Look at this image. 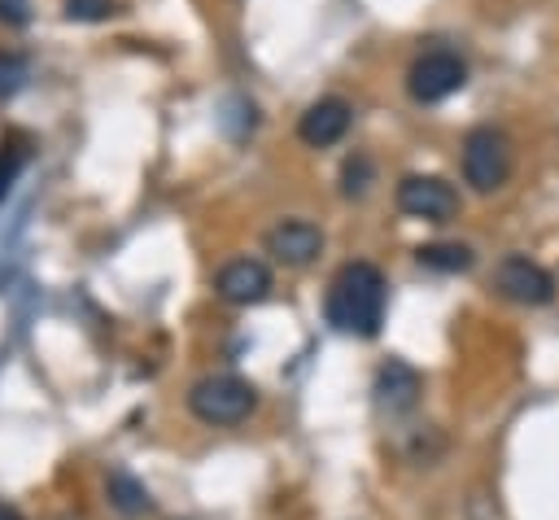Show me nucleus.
<instances>
[{"label": "nucleus", "mask_w": 559, "mask_h": 520, "mask_svg": "<svg viewBox=\"0 0 559 520\" xmlns=\"http://www.w3.org/2000/svg\"><path fill=\"white\" fill-rule=\"evenodd\" d=\"M384 306H389V284L376 262H345L323 297L328 323L349 336H376L384 323Z\"/></svg>", "instance_id": "1"}, {"label": "nucleus", "mask_w": 559, "mask_h": 520, "mask_svg": "<svg viewBox=\"0 0 559 520\" xmlns=\"http://www.w3.org/2000/svg\"><path fill=\"white\" fill-rule=\"evenodd\" d=\"M188 406H192V415H197L201 424L227 428V424H240V419L258 406V389H253L249 380L231 376V371H218V376H205V380L192 385Z\"/></svg>", "instance_id": "2"}, {"label": "nucleus", "mask_w": 559, "mask_h": 520, "mask_svg": "<svg viewBox=\"0 0 559 520\" xmlns=\"http://www.w3.org/2000/svg\"><path fill=\"white\" fill-rule=\"evenodd\" d=\"M511 175V140L498 127H472L463 135V179L476 192H498Z\"/></svg>", "instance_id": "3"}, {"label": "nucleus", "mask_w": 559, "mask_h": 520, "mask_svg": "<svg viewBox=\"0 0 559 520\" xmlns=\"http://www.w3.org/2000/svg\"><path fill=\"white\" fill-rule=\"evenodd\" d=\"M463 83H467V66H463V57L450 52V48H432V52L415 57V66L406 70V92H411L419 105H437V101L454 96Z\"/></svg>", "instance_id": "4"}, {"label": "nucleus", "mask_w": 559, "mask_h": 520, "mask_svg": "<svg viewBox=\"0 0 559 520\" xmlns=\"http://www.w3.org/2000/svg\"><path fill=\"white\" fill-rule=\"evenodd\" d=\"M493 288L515 306H546L555 297V275L524 253H507L493 267Z\"/></svg>", "instance_id": "5"}, {"label": "nucleus", "mask_w": 559, "mask_h": 520, "mask_svg": "<svg viewBox=\"0 0 559 520\" xmlns=\"http://www.w3.org/2000/svg\"><path fill=\"white\" fill-rule=\"evenodd\" d=\"M397 210L424 223H445L459 214V192L441 175H406L397 184Z\"/></svg>", "instance_id": "6"}, {"label": "nucleus", "mask_w": 559, "mask_h": 520, "mask_svg": "<svg viewBox=\"0 0 559 520\" xmlns=\"http://www.w3.org/2000/svg\"><path fill=\"white\" fill-rule=\"evenodd\" d=\"M349 122H354L349 101L323 96V101L306 105V114L297 118V135H301V144H310V149H328V144H336V140L349 131Z\"/></svg>", "instance_id": "7"}, {"label": "nucleus", "mask_w": 559, "mask_h": 520, "mask_svg": "<svg viewBox=\"0 0 559 520\" xmlns=\"http://www.w3.org/2000/svg\"><path fill=\"white\" fill-rule=\"evenodd\" d=\"M319 249H323V232L306 218H284L266 232V253L284 267H306L319 258Z\"/></svg>", "instance_id": "8"}, {"label": "nucleus", "mask_w": 559, "mask_h": 520, "mask_svg": "<svg viewBox=\"0 0 559 520\" xmlns=\"http://www.w3.org/2000/svg\"><path fill=\"white\" fill-rule=\"evenodd\" d=\"M214 288L231 306H253V302H262L271 293V271L258 258H231L227 267H218Z\"/></svg>", "instance_id": "9"}, {"label": "nucleus", "mask_w": 559, "mask_h": 520, "mask_svg": "<svg viewBox=\"0 0 559 520\" xmlns=\"http://www.w3.org/2000/svg\"><path fill=\"white\" fill-rule=\"evenodd\" d=\"M415 398H419V371L402 358H389L376 371V402L389 411H406V406H415Z\"/></svg>", "instance_id": "10"}, {"label": "nucleus", "mask_w": 559, "mask_h": 520, "mask_svg": "<svg viewBox=\"0 0 559 520\" xmlns=\"http://www.w3.org/2000/svg\"><path fill=\"white\" fill-rule=\"evenodd\" d=\"M415 258H419V267L441 271V275L467 271V267L476 262V253H472L467 245H459V240H432V245H419V249H415Z\"/></svg>", "instance_id": "11"}, {"label": "nucleus", "mask_w": 559, "mask_h": 520, "mask_svg": "<svg viewBox=\"0 0 559 520\" xmlns=\"http://www.w3.org/2000/svg\"><path fill=\"white\" fill-rule=\"evenodd\" d=\"M109 498H114L122 511H131V516L148 507V489H144L135 476H127V472H114V476H109Z\"/></svg>", "instance_id": "12"}, {"label": "nucleus", "mask_w": 559, "mask_h": 520, "mask_svg": "<svg viewBox=\"0 0 559 520\" xmlns=\"http://www.w3.org/2000/svg\"><path fill=\"white\" fill-rule=\"evenodd\" d=\"M367 179H371V162L358 153V157H349L345 162V197H358V192H367Z\"/></svg>", "instance_id": "13"}, {"label": "nucleus", "mask_w": 559, "mask_h": 520, "mask_svg": "<svg viewBox=\"0 0 559 520\" xmlns=\"http://www.w3.org/2000/svg\"><path fill=\"white\" fill-rule=\"evenodd\" d=\"M66 13L79 17V22H96V17L114 13V0H66Z\"/></svg>", "instance_id": "14"}, {"label": "nucleus", "mask_w": 559, "mask_h": 520, "mask_svg": "<svg viewBox=\"0 0 559 520\" xmlns=\"http://www.w3.org/2000/svg\"><path fill=\"white\" fill-rule=\"evenodd\" d=\"M22 79H26V61L17 52H4L0 48V92H13Z\"/></svg>", "instance_id": "15"}, {"label": "nucleus", "mask_w": 559, "mask_h": 520, "mask_svg": "<svg viewBox=\"0 0 559 520\" xmlns=\"http://www.w3.org/2000/svg\"><path fill=\"white\" fill-rule=\"evenodd\" d=\"M0 17L9 26H26L31 22V0H0Z\"/></svg>", "instance_id": "16"}, {"label": "nucleus", "mask_w": 559, "mask_h": 520, "mask_svg": "<svg viewBox=\"0 0 559 520\" xmlns=\"http://www.w3.org/2000/svg\"><path fill=\"white\" fill-rule=\"evenodd\" d=\"M17 166H22V149H9V153H0V197L9 192V184H13Z\"/></svg>", "instance_id": "17"}, {"label": "nucleus", "mask_w": 559, "mask_h": 520, "mask_svg": "<svg viewBox=\"0 0 559 520\" xmlns=\"http://www.w3.org/2000/svg\"><path fill=\"white\" fill-rule=\"evenodd\" d=\"M0 520H22V516H17V507H13V503H0Z\"/></svg>", "instance_id": "18"}]
</instances>
